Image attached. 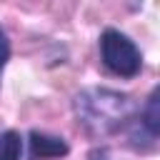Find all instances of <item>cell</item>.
I'll return each instance as SVG.
<instances>
[{
	"instance_id": "obj_1",
	"label": "cell",
	"mask_w": 160,
	"mask_h": 160,
	"mask_svg": "<svg viewBox=\"0 0 160 160\" xmlns=\"http://www.w3.org/2000/svg\"><path fill=\"white\" fill-rule=\"evenodd\" d=\"M140 102L122 90L108 85L82 88L72 95V115L82 132L92 140H108L125 132V128L138 115Z\"/></svg>"
},
{
	"instance_id": "obj_2",
	"label": "cell",
	"mask_w": 160,
	"mask_h": 160,
	"mask_svg": "<svg viewBox=\"0 0 160 160\" xmlns=\"http://www.w3.org/2000/svg\"><path fill=\"white\" fill-rule=\"evenodd\" d=\"M98 50H100V62L110 75L132 80L142 72V50L122 30L105 28L98 38Z\"/></svg>"
},
{
	"instance_id": "obj_3",
	"label": "cell",
	"mask_w": 160,
	"mask_h": 160,
	"mask_svg": "<svg viewBox=\"0 0 160 160\" xmlns=\"http://www.w3.org/2000/svg\"><path fill=\"white\" fill-rule=\"evenodd\" d=\"M25 142H28V150L22 158H28V160H55V158L70 155L68 140L60 135L45 132V130H30Z\"/></svg>"
},
{
	"instance_id": "obj_4",
	"label": "cell",
	"mask_w": 160,
	"mask_h": 160,
	"mask_svg": "<svg viewBox=\"0 0 160 160\" xmlns=\"http://www.w3.org/2000/svg\"><path fill=\"white\" fill-rule=\"evenodd\" d=\"M25 155V138L18 130L0 132V160H22Z\"/></svg>"
},
{
	"instance_id": "obj_5",
	"label": "cell",
	"mask_w": 160,
	"mask_h": 160,
	"mask_svg": "<svg viewBox=\"0 0 160 160\" xmlns=\"http://www.w3.org/2000/svg\"><path fill=\"white\" fill-rule=\"evenodd\" d=\"M8 60H10V38H8V30L0 22V80H2V72H5Z\"/></svg>"
},
{
	"instance_id": "obj_6",
	"label": "cell",
	"mask_w": 160,
	"mask_h": 160,
	"mask_svg": "<svg viewBox=\"0 0 160 160\" xmlns=\"http://www.w3.org/2000/svg\"><path fill=\"white\" fill-rule=\"evenodd\" d=\"M88 160H115V152H112V148H108V145H95V148L88 152Z\"/></svg>"
}]
</instances>
